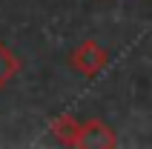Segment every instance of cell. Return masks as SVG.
<instances>
[{
  "mask_svg": "<svg viewBox=\"0 0 152 149\" xmlns=\"http://www.w3.org/2000/svg\"><path fill=\"white\" fill-rule=\"evenodd\" d=\"M106 63H109V55H106V49L98 40H83L72 52V66H75V72L86 74V77L101 74L106 69Z\"/></svg>",
  "mask_w": 152,
  "mask_h": 149,
  "instance_id": "cell-1",
  "label": "cell"
},
{
  "mask_svg": "<svg viewBox=\"0 0 152 149\" xmlns=\"http://www.w3.org/2000/svg\"><path fill=\"white\" fill-rule=\"evenodd\" d=\"M77 146H86V149H112L118 146V138L115 132L109 129V123H103L101 118H92L80 126V141Z\"/></svg>",
  "mask_w": 152,
  "mask_h": 149,
  "instance_id": "cell-2",
  "label": "cell"
},
{
  "mask_svg": "<svg viewBox=\"0 0 152 149\" xmlns=\"http://www.w3.org/2000/svg\"><path fill=\"white\" fill-rule=\"evenodd\" d=\"M80 126L83 123L75 115H60V118L52 121V135L60 143H66V146H77V141H80Z\"/></svg>",
  "mask_w": 152,
  "mask_h": 149,
  "instance_id": "cell-3",
  "label": "cell"
},
{
  "mask_svg": "<svg viewBox=\"0 0 152 149\" xmlns=\"http://www.w3.org/2000/svg\"><path fill=\"white\" fill-rule=\"evenodd\" d=\"M17 72H20V58H17L9 46L0 43V89H3V86H6Z\"/></svg>",
  "mask_w": 152,
  "mask_h": 149,
  "instance_id": "cell-4",
  "label": "cell"
}]
</instances>
